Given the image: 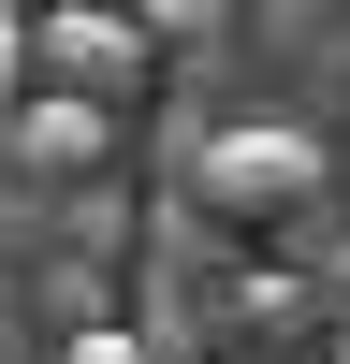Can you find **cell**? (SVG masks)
<instances>
[{
  "instance_id": "1",
  "label": "cell",
  "mask_w": 350,
  "mask_h": 364,
  "mask_svg": "<svg viewBox=\"0 0 350 364\" xmlns=\"http://www.w3.org/2000/svg\"><path fill=\"white\" fill-rule=\"evenodd\" d=\"M146 58H161V44H146V15H117V0H44V15H29V73H44L58 87V102H132V87H146Z\"/></svg>"
},
{
  "instance_id": "2",
  "label": "cell",
  "mask_w": 350,
  "mask_h": 364,
  "mask_svg": "<svg viewBox=\"0 0 350 364\" xmlns=\"http://www.w3.org/2000/svg\"><path fill=\"white\" fill-rule=\"evenodd\" d=\"M307 190H321V146L292 132V117H248V132L204 146V204H219V219H292Z\"/></svg>"
},
{
  "instance_id": "3",
  "label": "cell",
  "mask_w": 350,
  "mask_h": 364,
  "mask_svg": "<svg viewBox=\"0 0 350 364\" xmlns=\"http://www.w3.org/2000/svg\"><path fill=\"white\" fill-rule=\"evenodd\" d=\"M102 161H117V117H102V102H58V87H44V102H15V175L88 190Z\"/></svg>"
},
{
  "instance_id": "4",
  "label": "cell",
  "mask_w": 350,
  "mask_h": 364,
  "mask_svg": "<svg viewBox=\"0 0 350 364\" xmlns=\"http://www.w3.org/2000/svg\"><path fill=\"white\" fill-rule=\"evenodd\" d=\"M146 15V44H190V29H219V0H132Z\"/></svg>"
},
{
  "instance_id": "5",
  "label": "cell",
  "mask_w": 350,
  "mask_h": 364,
  "mask_svg": "<svg viewBox=\"0 0 350 364\" xmlns=\"http://www.w3.org/2000/svg\"><path fill=\"white\" fill-rule=\"evenodd\" d=\"M58 364H161V350H146V336H117V321H88V336L58 350Z\"/></svg>"
},
{
  "instance_id": "6",
  "label": "cell",
  "mask_w": 350,
  "mask_h": 364,
  "mask_svg": "<svg viewBox=\"0 0 350 364\" xmlns=\"http://www.w3.org/2000/svg\"><path fill=\"white\" fill-rule=\"evenodd\" d=\"M15 87H29V15L0 0V102H15Z\"/></svg>"
},
{
  "instance_id": "7",
  "label": "cell",
  "mask_w": 350,
  "mask_h": 364,
  "mask_svg": "<svg viewBox=\"0 0 350 364\" xmlns=\"http://www.w3.org/2000/svg\"><path fill=\"white\" fill-rule=\"evenodd\" d=\"M0 161H15V102H0Z\"/></svg>"
},
{
  "instance_id": "8",
  "label": "cell",
  "mask_w": 350,
  "mask_h": 364,
  "mask_svg": "<svg viewBox=\"0 0 350 364\" xmlns=\"http://www.w3.org/2000/svg\"><path fill=\"white\" fill-rule=\"evenodd\" d=\"M117 15H132V0H117Z\"/></svg>"
},
{
  "instance_id": "9",
  "label": "cell",
  "mask_w": 350,
  "mask_h": 364,
  "mask_svg": "<svg viewBox=\"0 0 350 364\" xmlns=\"http://www.w3.org/2000/svg\"><path fill=\"white\" fill-rule=\"evenodd\" d=\"M15 15H29V0H15Z\"/></svg>"
},
{
  "instance_id": "10",
  "label": "cell",
  "mask_w": 350,
  "mask_h": 364,
  "mask_svg": "<svg viewBox=\"0 0 350 364\" xmlns=\"http://www.w3.org/2000/svg\"><path fill=\"white\" fill-rule=\"evenodd\" d=\"M336 364H350V350H336Z\"/></svg>"
}]
</instances>
